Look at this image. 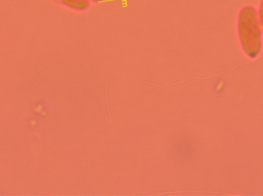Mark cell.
Instances as JSON below:
<instances>
[{"label": "cell", "mask_w": 263, "mask_h": 196, "mask_svg": "<svg viewBox=\"0 0 263 196\" xmlns=\"http://www.w3.org/2000/svg\"><path fill=\"white\" fill-rule=\"evenodd\" d=\"M256 8L244 6L238 17V34L244 52L254 58L262 49V33Z\"/></svg>", "instance_id": "1"}, {"label": "cell", "mask_w": 263, "mask_h": 196, "mask_svg": "<svg viewBox=\"0 0 263 196\" xmlns=\"http://www.w3.org/2000/svg\"><path fill=\"white\" fill-rule=\"evenodd\" d=\"M60 3L77 11L86 10L90 5V0H58Z\"/></svg>", "instance_id": "2"}, {"label": "cell", "mask_w": 263, "mask_h": 196, "mask_svg": "<svg viewBox=\"0 0 263 196\" xmlns=\"http://www.w3.org/2000/svg\"><path fill=\"white\" fill-rule=\"evenodd\" d=\"M258 17H259V24H260L261 28L263 30V0L261 1L260 6H259Z\"/></svg>", "instance_id": "3"}, {"label": "cell", "mask_w": 263, "mask_h": 196, "mask_svg": "<svg viewBox=\"0 0 263 196\" xmlns=\"http://www.w3.org/2000/svg\"><path fill=\"white\" fill-rule=\"evenodd\" d=\"M93 3H100V2L103 1V0H91Z\"/></svg>", "instance_id": "4"}]
</instances>
